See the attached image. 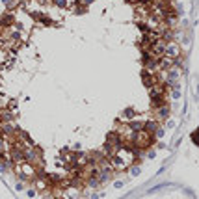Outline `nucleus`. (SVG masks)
Listing matches in <instances>:
<instances>
[{"label":"nucleus","instance_id":"obj_1","mask_svg":"<svg viewBox=\"0 0 199 199\" xmlns=\"http://www.w3.org/2000/svg\"><path fill=\"white\" fill-rule=\"evenodd\" d=\"M164 54L168 58H179L181 56V49H179V45H177L175 41H171V43H168V45H166V49H164Z\"/></svg>","mask_w":199,"mask_h":199},{"label":"nucleus","instance_id":"obj_2","mask_svg":"<svg viewBox=\"0 0 199 199\" xmlns=\"http://www.w3.org/2000/svg\"><path fill=\"white\" fill-rule=\"evenodd\" d=\"M160 127V121H156V119H147V121H143V132H147L149 136H154V132H156V128Z\"/></svg>","mask_w":199,"mask_h":199},{"label":"nucleus","instance_id":"obj_3","mask_svg":"<svg viewBox=\"0 0 199 199\" xmlns=\"http://www.w3.org/2000/svg\"><path fill=\"white\" fill-rule=\"evenodd\" d=\"M115 132H117V134L121 136V138H123V140H128V136L132 134V132H134V130H132L130 127H128V123H119V121H117V123H115V128H114Z\"/></svg>","mask_w":199,"mask_h":199},{"label":"nucleus","instance_id":"obj_4","mask_svg":"<svg viewBox=\"0 0 199 199\" xmlns=\"http://www.w3.org/2000/svg\"><path fill=\"white\" fill-rule=\"evenodd\" d=\"M179 74H181V71L177 69V67H169V69H168V73H166V82H164V86L168 87L169 84L177 82V78H179Z\"/></svg>","mask_w":199,"mask_h":199},{"label":"nucleus","instance_id":"obj_5","mask_svg":"<svg viewBox=\"0 0 199 199\" xmlns=\"http://www.w3.org/2000/svg\"><path fill=\"white\" fill-rule=\"evenodd\" d=\"M13 23H15V15L11 11H8L0 17V28H9V26H13Z\"/></svg>","mask_w":199,"mask_h":199},{"label":"nucleus","instance_id":"obj_6","mask_svg":"<svg viewBox=\"0 0 199 199\" xmlns=\"http://www.w3.org/2000/svg\"><path fill=\"white\" fill-rule=\"evenodd\" d=\"M169 114H171V110H169V106L166 104V106H160V108H156V121H166V119H169Z\"/></svg>","mask_w":199,"mask_h":199},{"label":"nucleus","instance_id":"obj_7","mask_svg":"<svg viewBox=\"0 0 199 199\" xmlns=\"http://www.w3.org/2000/svg\"><path fill=\"white\" fill-rule=\"evenodd\" d=\"M13 119H15L13 112H9V110H6V108L0 110V123H13Z\"/></svg>","mask_w":199,"mask_h":199},{"label":"nucleus","instance_id":"obj_8","mask_svg":"<svg viewBox=\"0 0 199 199\" xmlns=\"http://www.w3.org/2000/svg\"><path fill=\"white\" fill-rule=\"evenodd\" d=\"M101 151H103V153L106 154L108 158H110V156H114V154L117 153V149H115V147L112 145V143H108V141H104V145H103V149H101Z\"/></svg>","mask_w":199,"mask_h":199},{"label":"nucleus","instance_id":"obj_9","mask_svg":"<svg viewBox=\"0 0 199 199\" xmlns=\"http://www.w3.org/2000/svg\"><path fill=\"white\" fill-rule=\"evenodd\" d=\"M121 117H123V119H127V121H130V119H136V110H134V108H125L123 112H121Z\"/></svg>","mask_w":199,"mask_h":199},{"label":"nucleus","instance_id":"obj_10","mask_svg":"<svg viewBox=\"0 0 199 199\" xmlns=\"http://www.w3.org/2000/svg\"><path fill=\"white\" fill-rule=\"evenodd\" d=\"M168 103H166V97H156V99H151V108H160V106H166Z\"/></svg>","mask_w":199,"mask_h":199},{"label":"nucleus","instance_id":"obj_11","mask_svg":"<svg viewBox=\"0 0 199 199\" xmlns=\"http://www.w3.org/2000/svg\"><path fill=\"white\" fill-rule=\"evenodd\" d=\"M128 127L134 130V132H140V130L143 128V121H140V119H130V121H128Z\"/></svg>","mask_w":199,"mask_h":199},{"label":"nucleus","instance_id":"obj_12","mask_svg":"<svg viewBox=\"0 0 199 199\" xmlns=\"http://www.w3.org/2000/svg\"><path fill=\"white\" fill-rule=\"evenodd\" d=\"M71 9H73V13H78V15H82V13H86V11H87V6H84V4L80 2V0H78V4H74Z\"/></svg>","mask_w":199,"mask_h":199},{"label":"nucleus","instance_id":"obj_13","mask_svg":"<svg viewBox=\"0 0 199 199\" xmlns=\"http://www.w3.org/2000/svg\"><path fill=\"white\" fill-rule=\"evenodd\" d=\"M17 101L15 99H8V103H6V110H9V112H17Z\"/></svg>","mask_w":199,"mask_h":199},{"label":"nucleus","instance_id":"obj_14","mask_svg":"<svg viewBox=\"0 0 199 199\" xmlns=\"http://www.w3.org/2000/svg\"><path fill=\"white\" fill-rule=\"evenodd\" d=\"M84 181H86V184H87V186H91V188H97V186H101L99 179H90V177H87V179H84Z\"/></svg>","mask_w":199,"mask_h":199},{"label":"nucleus","instance_id":"obj_15","mask_svg":"<svg viewBox=\"0 0 199 199\" xmlns=\"http://www.w3.org/2000/svg\"><path fill=\"white\" fill-rule=\"evenodd\" d=\"M141 173V168H140V166H132V168H130V175L132 177H138Z\"/></svg>","mask_w":199,"mask_h":199},{"label":"nucleus","instance_id":"obj_16","mask_svg":"<svg viewBox=\"0 0 199 199\" xmlns=\"http://www.w3.org/2000/svg\"><path fill=\"white\" fill-rule=\"evenodd\" d=\"M52 2L56 4L58 8H62V9H63V8H67V0H52Z\"/></svg>","mask_w":199,"mask_h":199},{"label":"nucleus","instance_id":"obj_17","mask_svg":"<svg viewBox=\"0 0 199 199\" xmlns=\"http://www.w3.org/2000/svg\"><path fill=\"white\" fill-rule=\"evenodd\" d=\"M171 99H173V101H179V99H181V90H173Z\"/></svg>","mask_w":199,"mask_h":199},{"label":"nucleus","instance_id":"obj_18","mask_svg":"<svg viewBox=\"0 0 199 199\" xmlns=\"http://www.w3.org/2000/svg\"><path fill=\"white\" fill-rule=\"evenodd\" d=\"M164 132H166V128L158 127V128H156V132H154V138H162V136H164Z\"/></svg>","mask_w":199,"mask_h":199},{"label":"nucleus","instance_id":"obj_19","mask_svg":"<svg viewBox=\"0 0 199 199\" xmlns=\"http://www.w3.org/2000/svg\"><path fill=\"white\" fill-rule=\"evenodd\" d=\"M26 194H28V197H36V195H37V190H36L34 186H32V188H28V192H26Z\"/></svg>","mask_w":199,"mask_h":199},{"label":"nucleus","instance_id":"obj_20","mask_svg":"<svg viewBox=\"0 0 199 199\" xmlns=\"http://www.w3.org/2000/svg\"><path fill=\"white\" fill-rule=\"evenodd\" d=\"M190 138H192V141L197 145V130H194V132H192V134H190Z\"/></svg>","mask_w":199,"mask_h":199},{"label":"nucleus","instance_id":"obj_21","mask_svg":"<svg viewBox=\"0 0 199 199\" xmlns=\"http://www.w3.org/2000/svg\"><path fill=\"white\" fill-rule=\"evenodd\" d=\"M23 188H24V184L21 182V181H19V182L15 184V190H17V192H21V190H23Z\"/></svg>","mask_w":199,"mask_h":199},{"label":"nucleus","instance_id":"obj_22","mask_svg":"<svg viewBox=\"0 0 199 199\" xmlns=\"http://www.w3.org/2000/svg\"><path fill=\"white\" fill-rule=\"evenodd\" d=\"M166 127H168V128H173V127H175V121H171V119H169L168 123H166Z\"/></svg>","mask_w":199,"mask_h":199},{"label":"nucleus","instance_id":"obj_23","mask_svg":"<svg viewBox=\"0 0 199 199\" xmlns=\"http://www.w3.org/2000/svg\"><path fill=\"white\" fill-rule=\"evenodd\" d=\"M80 2H82L84 6H90V4H93V2H95V0H80Z\"/></svg>","mask_w":199,"mask_h":199},{"label":"nucleus","instance_id":"obj_24","mask_svg":"<svg viewBox=\"0 0 199 199\" xmlns=\"http://www.w3.org/2000/svg\"><path fill=\"white\" fill-rule=\"evenodd\" d=\"M114 186H115V188H123V181H115Z\"/></svg>","mask_w":199,"mask_h":199},{"label":"nucleus","instance_id":"obj_25","mask_svg":"<svg viewBox=\"0 0 199 199\" xmlns=\"http://www.w3.org/2000/svg\"><path fill=\"white\" fill-rule=\"evenodd\" d=\"M101 197H103V194H93L91 195V199H101Z\"/></svg>","mask_w":199,"mask_h":199},{"label":"nucleus","instance_id":"obj_26","mask_svg":"<svg viewBox=\"0 0 199 199\" xmlns=\"http://www.w3.org/2000/svg\"><path fill=\"white\" fill-rule=\"evenodd\" d=\"M37 2H39V4H43V6H45V4H49V2H50V0H37Z\"/></svg>","mask_w":199,"mask_h":199},{"label":"nucleus","instance_id":"obj_27","mask_svg":"<svg viewBox=\"0 0 199 199\" xmlns=\"http://www.w3.org/2000/svg\"><path fill=\"white\" fill-rule=\"evenodd\" d=\"M0 2H2V4H8V6H9V4H11V0H0Z\"/></svg>","mask_w":199,"mask_h":199}]
</instances>
